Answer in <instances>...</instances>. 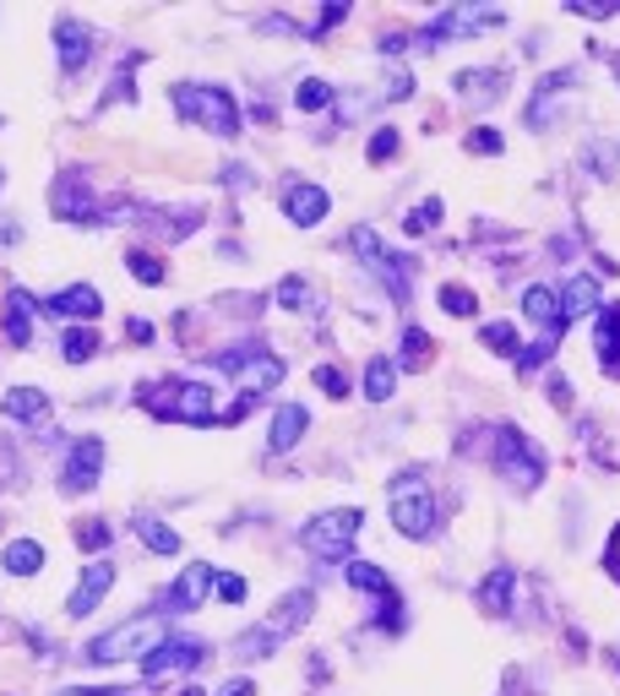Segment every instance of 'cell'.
<instances>
[{
  "instance_id": "cell-1",
  "label": "cell",
  "mask_w": 620,
  "mask_h": 696,
  "mask_svg": "<svg viewBox=\"0 0 620 696\" xmlns=\"http://www.w3.org/2000/svg\"><path fill=\"white\" fill-rule=\"evenodd\" d=\"M174 115L207 126L213 137H223V141L240 137V104H234L229 88H213V82H180V88H174Z\"/></svg>"
},
{
  "instance_id": "cell-2",
  "label": "cell",
  "mask_w": 620,
  "mask_h": 696,
  "mask_svg": "<svg viewBox=\"0 0 620 696\" xmlns=\"http://www.w3.org/2000/svg\"><path fill=\"white\" fill-rule=\"evenodd\" d=\"M142 409L158 419H180V424H213L218 419V403L202 381H180V376H163V381H148L142 392Z\"/></svg>"
},
{
  "instance_id": "cell-3",
  "label": "cell",
  "mask_w": 620,
  "mask_h": 696,
  "mask_svg": "<svg viewBox=\"0 0 620 696\" xmlns=\"http://www.w3.org/2000/svg\"><path fill=\"white\" fill-rule=\"evenodd\" d=\"M158 642H163V615H131V620H120L115 631L93 637L82 659H88V664H126V659H148Z\"/></svg>"
},
{
  "instance_id": "cell-4",
  "label": "cell",
  "mask_w": 620,
  "mask_h": 696,
  "mask_svg": "<svg viewBox=\"0 0 620 696\" xmlns=\"http://www.w3.org/2000/svg\"><path fill=\"white\" fill-rule=\"evenodd\" d=\"M495 473L512 484V490H539L544 484V452L517 430V424H501L495 430Z\"/></svg>"
},
{
  "instance_id": "cell-5",
  "label": "cell",
  "mask_w": 620,
  "mask_h": 696,
  "mask_svg": "<svg viewBox=\"0 0 620 696\" xmlns=\"http://www.w3.org/2000/svg\"><path fill=\"white\" fill-rule=\"evenodd\" d=\"M359 528H365V512L359 506H332L321 517L306 523V550L315 560H348L359 545Z\"/></svg>"
},
{
  "instance_id": "cell-6",
  "label": "cell",
  "mask_w": 620,
  "mask_h": 696,
  "mask_svg": "<svg viewBox=\"0 0 620 696\" xmlns=\"http://www.w3.org/2000/svg\"><path fill=\"white\" fill-rule=\"evenodd\" d=\"M207 360H213L218 370H229V376L240 381L245 398H256V392H267V387L284 381V360L267 354V349H218V354H207Z\"/></svg>"
},
{
  "instance_id": "cell-7",
  "label": "cell",
  "mask_w": 620,
  "mask_h": 696,
  "mask_svg": "<svg viewBox=\"0 0 620 696\" xmlns=\"http://www.w3.org/2000/svg\"><path fill=\"white\" fill-rule=\"evenodd\" d=\"M392 528L403 539H430L436 534V495H430V484H420V479H398L392 484Z\"/></svg>"
},
{
  "instance_id": "cell-8",
  "label": "cell",
  "mask_w": 620,
  "mask_h": 696,
  "mask_svg": "<svg viewBox=\"0 0 620 696\" xmlns=\"http://www.w3.org/2000/svg\"><path fill=\"white\" fill-rule=\"evenodd\" d=\"M354 251L365 256V267H370L376 278L387 283V294H398V305H409V294H414V262H409V256L387 251V246L376 240V229H354Z\"/></svg>"
},
{
  "instance_id": "cell-9",
  "label": "cell",
  "mask_w": 620,
  "mask_h": 696,
  "mask_svg": "<svg viewBox=\"0 0 620 696\" xmlns=\"http://www.w3.org/2000/svg\"><path fill=\"white\" fill-rule=\"evenodd\" d=\"M343 577H348L354 593L381 598V609H376V626H381V631H403V598H398V587H392V577H387L381 566H370V560H348Z\"/></svg>"
},
{
  "instance_id": "cell-10",
  "label": "cell",
  "mask_w": 620,
  "mask_h": 696,
  "mask_svg": "<svg viewBox=\"0 0 620 696\" xmlns=\"http://www.w3.org/2000/svg\"><path fill=\"white\" fill-rule=\"evenodd\" d=\"M207 659V648L202 642H191V637H163L153 653H148V664H142V675L148 681H169V675H191L196 664Z\"/></svg>"
},
{
  "instance_id": "cell-11",
  "label": "cell",
  "mask_w": 620,
  "mask_h": 696,
  "mask_svg": "<svg viewBox=\"0 0 620 696\" xmlns=\"http://www.w3.org/2000/svg\"><path fill=\"white\" fill-rule=\"evenodd\" d=\"M49 207H55V218H66V224H88L93 218V207H99V196H93V180L88 174H60L55 180V191H49Z\"/></svg>"
},
{
  "instance_id": "cell-12",
  "label": "cell",
  "mask_w": 620,
  "mask_h": 696,
  "mask_svg": "<svg viewBox=\"0 0 620 696\" xmlns=\"http://www.w3.org/2000/svg\"><path fill=\"white\" fill-rule=\"evenodd\" d=\"M99 468H104V441H99V435L77 441V446H71V457H66V468H60V490H66V495H82V490H93Z\"/></svg>"
},
{
  "instance_id": "cell-13",
  "label": "cell",
  "mask_w": 620,
  "mask_h": 696,
  "mask_svg": "<svg viewBox=\"0 0 620 696\" xmlns=\"http://www.w3.org/2000/svg\"><path fill=\"white\" fill-rule=\"evenodd\" d=\"M110 587H115V566H110V560H93V566L82 571L77 593L66 598V615H77V620H82V615H93V609L104 604V593H110Z\"/></svg>"
},
{
  "instance_id": "cell-14",
  "label": "cell",
  "mask_w": 620,
  "mask_h": 696,
  "mask_svg": "<svg viewBox=\"0 0 620 696\" xmlns=\"http://www.w3.org/2000/svg\"><path fill=\"white\" fill-rule=\"evenodd\" d=\"M99 310H104V299H99V288H93V283H71V288H60V294H49V299H44V316L99 321Z\"/></svg>"
},
{
  "instance_id": "cell-15",
  "label": "cell",
  "mask_w": 620,
  "mask_h": 696,
  "mask_svg": "<svg viewBox=\"0 0 620 696\" xmlns=\"http://www.w3.org/2000/svg\"><path fill=\"white\" fill-rule=\"evenodd\" d=\"M326 207H332V196H326L321 185H310V180H300V185H289V191H284V218H289V224H300V229L321 224V218H326Z\"/></svg>"
},
{
  "instance_id": "cell-16",
  "label": "cell",
  "mask_w": 620,
  "mask_h": 696,
  "mask_svg": "<svg viewBox=\"0 0 620 696\" xmlns=\"http://www.w3.org/2000/svg\"><path fill=\"white\" fill-rule=\"evenodd\" d=\"M495 22H501L495 11H479V5H458V11H441V16H430L420 38L430 44V38H452V33H473V27H495Z\"/></svg>"
},
{
  "instance_id": "cell-17",
  "label": "cell",
  "mask_w": 620,
  "mask_h": 696,
  "mask_svg": "<svg viewBox=\"0 0 620 696\" xmlns=\"http://www.w3.org/2000/svg\"><path fill=\"white\" fill-rule=\"evenodd\" d=\"M55 49H60V66L77 71V66L93 55V27H82L77 16H60V22H55Z\"/></svg>"
},
{
  "instance_id": "cell-18",
  "label": "cell",
  "mask_w": 620,
  "mask_h": 696,
  "mask_svg": "<svg viewBox=\"0 0 620 696\" xmlns=\"http://www.w3.org/2000/svg\"><path fill=\"white\" fill-rule=\"evenodd\" d=\"M566 88H577V71H572V66L555 71V77H544V88L533 93V104L523 110V121H528V126H550V115H555V104L566 99Z\"/></svg>"
},
{
  "instance_id": "cell-19",
  "label": "cell",
  "mask_w": 620,
  "mask_h": 696,
  "mask_svg": "<svg viewBox=\"0 0 620 696\" xmlns=\"http://www.w3.org/2000/svg\"><path fill=\"white\" fill-rule=\"evenodd\" d=\"M594 349H599V365H605V376H616V381H620V305H599Z\"/></svg>"
},
{
  "instance_id": "cell-20",
  "label": "cell",
  "mask_w": 620,
  "mask_h": 696,
  "mask_svg": "<svg viewBox=\"0 0 620 696\" xmlns=\"http://www.w3.org/2000/svg\"><path fill=\"white\" fill-rule=\"evenodd\" d=\"M306 430H310V409H306V403H284V409L273 414V435H267V446H273V452H295Z\"/></svg>"
},
{
  "instance_id": "cell-21",
  "label": "cell",
  "mask_w": 620,
  "mask_h": 696,
  "mask_svg": "<svg viewBox=\"0 0 620 696\" xmlns=\"http://www.w3.org/2000/svg\"><path fill=\"white\" fill-rule=\"evenodd\" d=\"M207 587H213V566H202V560H196V566H185V577H174V587H169V604L191 615V609L207 598Z\"/></svg>"
},
{
  "instance_id": "cell-22",
  "label": "cell",
  "mask_w": 620,
  "mask_h": 696,
  "mask_svg": "<svg viewBox=\"0 0 620 696\" xmlns=\"http://www.w3.org/2000/svg\"><path fill=\"white\" fill-rule=\"evenodd\" d=\"M512 593H517V571H512V566H495V571L479 582V609H484V615H506V609H512Z\"/></svg>"
},
{
  "instance_id": "cell-23",
  "label": "cell",
  "mask_w": 620,
  "mask_h": 696,
  "mask_svg": "<svg viewBox=\"0 0 620 696\" xmlns=\"http://www.w3.org/2000/svg\"><path fill=\"white\" fill-rule=\"evenodd\" d=\"M588 310H599V278H594V273H577V278L561 288V321L572 327V321L588 316Z\"/></svg>"
},
{
  "instance_id": "cell-24",
  "label": "cell",
  "mask_w": 620,
  "mask_h": 696,
  "mask_svg": "<svg viewBox=\"0 0 620 696\" xmlns=\"http://www.w3.org/2000/svg\"><path fill=\"white\" fill-rule=\"evenodd\" d=\"M0 310H5V316H0V327H5V338H11L16 349H22V343L33 338V299H27L22 288H11Z\"/></svg>"
},
{
  "instance_id": "cell-25",
  "label": "cell",
  "mask_w": 620,
  "mask_h": 696,
  "mask_svg": "<svg viewBox=\"0 0 620 696\" xmlns=\"http://www.w3.org/2000/svg\"><path fill=\"white\" fill-rule=\"evenodd\" d=\"M392 387H398V365H392L387 354H376V360L365 365V398H370V403H387Z\"/></svg>"
},
{
  "instance_id": "cell-26",
  "label": "cell",
  "mask_w": 620,
  "mask_h": 696,
  "mask_svg": "<svg viewBox=\"0 0 620 696\" xmlns=\"http://www.w3.org/2000/svg\"><path fill=\"white\" fill-rule=\"evenodd\" d=\"M0 566H5L11 577H33V571L44 566V545H38V539H16V545H5Z\"/></svg>"
},
{
  "instance_id": "cell-27",
  "label": "cell",
  "mask_w": 620,
  "mask_h": 696,
  "mask_svg": "<svg viewBox=\"0 0 620 696\" xmlns=\"http://www.w3.org/2000/svg\"><path fill=\"white\" fill-rule=\"evenodd\" d=\"M0 409H5V419H38L49 409V398H44L38 387H11V392L0 398Z\"/></svg>"
},
{
  "instance_id": "cell-28",
  "label": "cell",
  "mask_w": 620,
  "mask_h": 696,
  "mask_svg": "<svg viewBox=\"0 0 620 696\" xmlns=\"http://www.w3.org/2000/svg\"><path fill=\"white\" fill-rule=\"evenodd\" d=\"M137 539H142L153 556H180V528H169V523H158V517H142V523H137Z\"/></svg>"
},
{
  "instance_id": "cell-29",
  "label": "cell",
  "mask_w": 620,
  "mask_h": 696,
  "mask_svg": "<svg viewBox=\"0 0 620 696\" xmlns=\"http://www.w3.org/2000/svg\"><path fill=\"white\" fill-rule=\"evenodd\" d=\"M60 354H66L71 365L93 360V354H99V332H93V327H71V332L60 338Z\"/></svg>"
},
{
  "instance_id": "cell-30",
  "label": "cell",
  "mask_w": 620,
  "mask_h": 696,
  "mask_svg": "<svg viewBox=\"0 0 620 696\" xmlns=\"http://www.w3.org/2000/svg\"><path fill=\"white\" fill-rule=\"evenodd\" d=\"M441 213H447V207H441V196H425V202H420V207L403 218V229H409V235H430Z\"/></svg>"
},
{
  "instance_id": "cell-31",
  "label": "cell",
  "mask_w": 620,
  "mask_h": 696,
  "mask_svg": "<svg viewBox=\"0 0 620 696\" xmlns=\"http://www.w3.org/2000/svg\"><path fill=\"white\" fill-rule=\"evenodd\" d=\"M403 365H409V370H425V365H430V338H425L420 327L403 332Z\"/></svg>"
},
{
  "instance_id": "cell-32",
  "label": "cell",
  "mask_w": 620,
  "mask_h": 696,
  "mask_svg": "<svg viewBox=\"0 0 620 696\" xmlns=\"http://www.w3.org/2000/svg\"><path fill=\"white\" fill-rule=\"evenodd\" d=\"M295 104H300V110H326V104H332V88H326V82H321V77H306V82H300V93H295Z\"/></svg>"
},
{
  "instance_id": "cell-33",
  "label": "cell",
  "mask_w": 620,
  "mask_h": 696,
  "mask_svg": "<svg viewBox=\"0 0 620 696\" xmlns=\"http://www.w3.org/2000/svg\"><path fill=\"white\" fill-rule=\"evenodd\" d=\"M441 305H447L452 316H473V310H479L473 288H463V283H447V288H441Z\"/></svg>"
},
{
  "instance_id": "cell-34",
  "label": "cell",
  "mask_w": 620,
  "mask_h": 696,
  "mask_svg": "<svg viewBox=\"0 0 620 696\" xmlns=\"http://www.w3.org/2000/svg\"><path fill=\"white\" fill-rule=\"evenodd\" d=\"M484 343H490V349H501V354H512V360H517V332H512V327H506V321H490V327H484Z\"/></svg>"
},
{
  "instance_id": "cell-35",
  "label": "cell",
  "mask_w": 620,
  "mask_h": 696,
  "mask_svg": "<svg viewBox=\"0 0 620 696\" xmlns=\"http://www.w3.org/2000/svg\"><path fill=\"white\" fill-rule=\"evenodd\" d=\"M310 381H315L321 392H332V398H348V381H343V370H332V365H315Z\"/></svg>"
},
{
  "instance_id": "cell-36",
  "label": "cell",
  "mask_w": 620,
  "mask_h": 696,
  "mask_svg": "<svg viewBox=\"0 0 620 696\" xmlns=\"http://www.w3.org/2000/svg\"><path fill=\"white\" fill-rule=\"evenodd\" d=\"M306 299H310L306 278H284V283H278V305H284V310H300Z\"/></svg>"
},
{
  "instance_id": "cell-37",
  "label": "cell",
  "mask_w": 620,
  "mask_h": 696,
  "mask_svg": "<svg viewBox=\"0 0 620 696\" xmlns=\"http://www.w3.org/2000/svg\"><path fill=\"white\" fill-rule=\"evenodd\" d=\"M392 152H398V132H392V126H381V132L370 137V163H387Z\"/></svg>"
},
{
  "instance_id": "cell-38",
  "label": "cell",
  "mask_w": 620,
  "mask_h": 696,
  "mask_svg": "<svg viewBox=\"0 0 620 696\" xmlns=\"http://www.w3.org/2000/svg\"><path fill=\"white\" fill-rule=\"evenodd\" d=\"M572 11L599 22V16H620V0H572Z\"/></svg>"
},
{
  "instance_id": "cell-39",
  "label": "cell",
  "mask_w": 620,
  "mask_h": 696,
  "mask_svg": "<svg viewBox=\"0 0 620 696\" xmlns=\"http://www.w3.org/2000/svg\"><path fill=\"white\" fill-rule=\"evenodd\" d=\"M131 273L142 283H163V262L158 256H142V251H131Z\"/></svg>"
},
{
  "instance_id": "cell-40",
  "label": "cell",
  "mask_w": 620,
  "mask_h": 696,
  "mask_svg": "<svg viewBox=\"0 0 620 696\" xmlns=\"http://www.w3.org/2000/svg\"><path fill=\"white\" fill-rule=\"evenodd\" d=\"M77 545H82V550H104V545H110V528H104V523H82V528H77Z\"/></svg>"
},
{
  "instance_id": "cell-41",
  "label": "cell",
  "mask_w": 620,
  "mask_h": 696,
  "mask_svg": "<svg viewBox=\"0 0 620 696\" xmlns=\"http://www.w3.org/2000/svg\"><path fill=\"white\" fill-rule=\"evenodd\" d=\"M343 16H348V5H343V0H326V11H321V22H315L310 33H326V27H337Z\"/></svg>"
},
{
  "instance_id": "cell-42",
  "label": "cell",
  "mask_w": 620,
  "mask_h": 696,
  "mask_svg": "<svg viewBox=\"0 0 620 696\" xmlns=\"http://www.w3.org/2000/svg\"><path fill=\"white\" fill-rule=\"evenodd\" d=\"M468 152H501V137H495L490 126H479V132L468 137Z\"/></svg>"
},
{
  "instance_id": "cell-43",
  "label": "cell",
  "mask_w": 620,
  "mask_h": 696,
  "mask_svg": "<svg viewBox=\"0 0 620 696\" xmlns=\"http://www.w3.org/2000/svg\"><path fill=\"white\" fill-rule=\"evenodd\" d=\"M218 598L240 604V598H245V577H218Z\"/></svg>"
},
{
  "instance_id": "cell-44",
  "label": "cell",
  "mask_w": 620,
  "mask_h": 696,
  "mask_svg": "<svg viewBox=\"0 0 620 696\" xmlns=\"http://www.w3.org/2000/svg\"><path fill=\"white\" fill-rule=\"evenodd\" d=\"M223 696H256V692H251V681H229V686H223Z\"/></svg>"
},
{
  "instance_id": "cell-45",
  "label": "cell",
  "mask_w": 620,
  "mask_h": 696,
  "mask_svg": "<svg viewBox=\"0 0 620 696\" xmlns=\"http://www.w3.org/2000/svg\"><path fill=\"white\" fill-rule=\"evenodd\" d=\"M605 560H610V571L620 577V528H616V539H610V556H605Z\"/></svg>"
},
{
  "instance_id": "cell-46",
  "label": "cell",
  "mask_w": 620,
  "mask_h": 696,
  "mask_svg": "<svg viewBox=\"0 0 620 696\" xmlns=\"http://www.w3.org/2000/svg\"><path fill=\"white\" fill-rule=\"evenodd\" d=\"M616 82H620V49H616Z\"/></svg>"
},
{
  "instance_id": "cell-47",
  "label": "cell",
  "mask_w": 620,
  "mask_h": 696,
  "mask_svg": "<svg viewBox=\"0 0 620 696\" xmlns=\"http://www.w3.org/2000/svg\"><path fill=\"white\" fill-rule=\"evenodd\" d=\"M180 696H202V692H180Z\"/></svg>"
},
{
  "instance_id": "cell-48",
  "label": "cell",
  "mask_w": 620,
  "mask_h": 696,
  "mask_svg": "<svg viewBox=\"0 0 620 696\" xmlns=\"http://www.w3.org/2000/svg\"><path fill=\"white\" fill-rule=\"evenodd\" d=\"M120 696H126V692H120Z\"/></svg>"
}]
</instances>
